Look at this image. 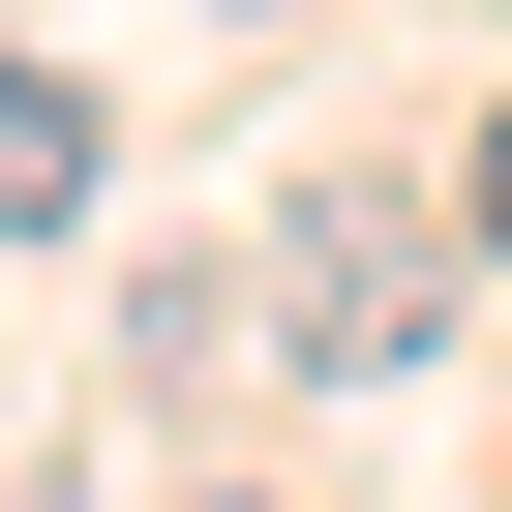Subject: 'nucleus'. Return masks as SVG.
<instances>
[{
  "mask_svg": "<svg viewBox=\"0 0 512 512\" xmlns=\"http://www.w3.org/2000/svg\"><path fill=\"white\" fill-rule=\"evenodd\" d=\"M422 302H452L422 211H302V332H332V362H422Z\"/></svg>",
  "mask_w": 512,
  "mask_h": 512,
  "instance_id": "obj_1",
  "label": "nucleus"
},
{
  "mask_svg": "<svg viewBox=\"0 0 512 512\" xmlns=\"http://www.w3.org/2000/svg\"><path fill=\"white\" fill-rule=\"evenodd\" d=\"M61 211H91V91L0 31V241H61Z\"/></svg>",
  "mask_w": 512,
  "mask_h": 512,
  "instance_id": "obj_2",
  "label": "nucleus"
},
{
  "mask_svg": "<svg viewBox=\"0 0 512 512\" xmlns=\"http://www.w3.org/2000/svg\"><path fill=\"white\" fill-rule=\"evenodd\" d=\"M482 241H512V121H482Z\"/></svg>",
  "mask_w": 512,
  "mask_h": 512,
  "instance_id": "obj_3",
  "label": "nucleus"
}]
</instances>
